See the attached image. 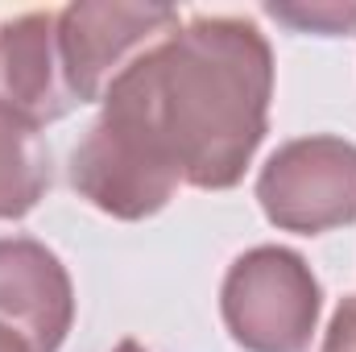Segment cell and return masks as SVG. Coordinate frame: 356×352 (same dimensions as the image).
Instances as JSON below:
<instances>
[{"instance_id": "1", "label": "cell", "mask_w": 356, "mask_h": 352, "mask_svg": "<svg viewBox=\"0 0 356 352\" xmlns=\"http://www.w3.org/2000/svg\"><path fill=\"white\" fill-rule=\"evenodd\" d=\"M120 83L149 112L186 186L228 191L266 141L273 50L245 17H195Z\"/></svg>"}, {"instance_id": "2", "label": "cell", "mask_w": 356, "mask_h": 352, "mask_svg": "<svg viewBox=\"0 0 356 352\" xmlns=\"http://www.w3.org/2000/svg\"><path fill=\"white\" fill-rule=\"evenodd\" d=\"M71 186L112 220L158 216L182 186L162 133L129 83H112L99 99V116L71 154Z\"/></svg>"}, {"instance_id": "3", "label": "cell", "mask_w": 356, "mask_h": 352, "mask_svg": "<svg viewBox=\"0 0 356 352\" xmlns=\"http://www.w3.org/2000/svg\"><path fill=\"white\" fill-rule=\"evenodd\" d=\"M323 290L294 249L257 245L228 265L220 315L245 352H307L319 323Z\"/></svg>"}, {"instance_id": "4", "label": "cell", "mask_w": 356, "mask_h": 352, "mask_svg": "<svg viewBox=\"0 0 356 352\" xmlns=\"http://www.w3.org/2000/svg\"><path fill=\"white\" fill-rule=\"evenodd\" d=\"M182 17L166 4H116V0H79L58 8V54L67 88L79 104H99L108 88L170 42Z\"/></svg>"}, {"instance_id": "5", "label": "cell", "mask_w": 356, "mask_h": 352, "mask_svg": "<svg viewBox=\"0 0 356 352\" xmlns=\"http://www.w3.org/2000/svg\"><path fill=\"white\" fill-rule=\"evenodd\" d=\"M257 203L282 232L319 237L356 220V145L344 137H298L269 154Z\"/></svg>"}, {"instance_id": "6", "label": "cell", "mask_w": 356, "mask_h": 352, "mask_svg": "<svg viewBox=\"0 0 356 352\" xmlns=\"http://www.w3.org/2000/svg\"><path fill=\"white\" fill-rule=\"evenodd\" d=\"M0 323L33 352H58L75 323V286L63 257L29 237H0Z\"/></svg>"}, {"instance_id": "7", "label": "cell", "mask_w": 356, "mask_h": 352, "mask_svg": "<svg viewBox=\"0 0 356 352\" xmlns=\"http://www.w3.org/2000/svg\"><path fill=\"white\" fill-rule=\"evenodd\" d=\"M0 104L38 129L63 120L79 104L63 75L58 13H21L0 25Z\"/></svg>"}, {"instance_id": "8", "label": "cell", "mask_w": 356, "mask_h": 352, "mask_svg": "<svg viewBox=\"0 0 356 352\" xmlns=\"http://www.w3.org/2000/svg\"><path fill=\"white\" fill-rule=\"evenodd\" d=\"M50 186V150L42 129L0 104V220L29 216Z\"/></svg>"}, {"instance_id": "9", "label": "cell", "mask_w": 356, "mask_h": 352, "mask_svg": "<svg viewBox=\"0 0 356 352\" xmlns=\"http://www.w3.org/2000/svg\"><path fill=\"white\" fill-rule=\"evenodd\" d=\"M266 13L298 33H323V38L356 33V4L311 0V4H266Z\"/></svg>"}, {"instance_id": "10", "label": "cell", "mask_w": 356, "mask_h": 352, "mask_svg": "<svg viewBox=\"0 0 356 352\" xmlns=\"http://www.w3.org/2000/svg\"><path fill=\"white\" fill-rule=\"evenodd\" d=\"M323 352H356V294L344 298L323 332Z\"/></svg>"}, {"instance_id": "11", "label": "cell", "mask_w": 356, "mask_h": 352, "mask_svg": "<svg viewBox=\"0 0 356 352\" xmlns=\"http://www.w3.org/2000/svg\"><path fill=\"white\" fill-rule=\"evenodd\" d=\"M0 352H33V344H29L21 332H13V328L0 323Z\"/></svg>"}, {"instance_id": "12", "label": "cell", "mask_w": 356, "mask_h": 352, "mask_svg": "<svg viewBox=\"0 0 356 352\" xmlns=\"http://www.w3.org/2000/svg\"><path fill=\"white\" fill-rule=\"evenodd\" d=\"M112 352H145V349H141L137 340H120V344H116V349H112Z\"/></svg>"}]
</instances>
